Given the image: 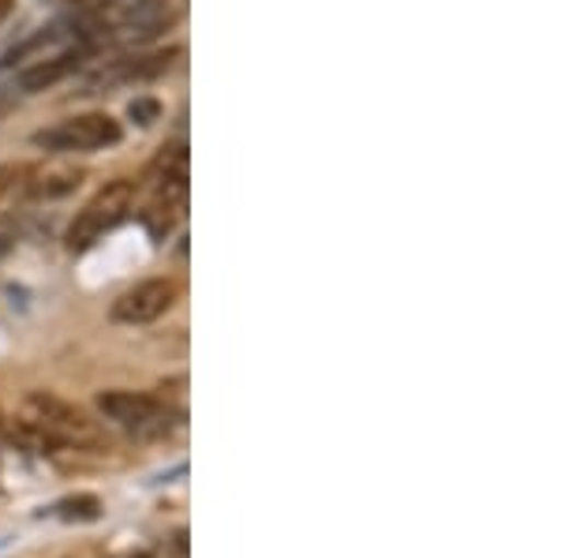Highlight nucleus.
Returning <instances> with one entry per match:
<instances>
[{
	"mask_svg": "<svg viewBox=\"0 0 561 558\" xmlns=\"http://www.w3.org/2000/svg\"><path fill=\"white\" fill-rule=\"evenodd\" d=\"M135 210V180H108L102 192H94L87 200L83 210L71 218L65 244L68 251H87L94 248L105 232H113L128 214Z\"/></svg>",
	"mask_w": 561,
	"mask_h": 558,
	"instance_id": "nucleus-1",
	"label": "nucleus"
},
{
	"mask_svg": "<svg viewBox=\"0 0 561 558\" xmlns=\"http://www.w3.org/2000/svg\"><path fill=\"white\" fill-rule=\"evenodd\" d=\"M23 428L42 443H98V428L83 409L60 401L57 394H31L23 405Z\"/></svg>",
	"mask_w": 561,
	"mask_h": 558,
	"instance_id": "nucleus-2",
	"label": "nucleus"
},
{
	"mask_svg": "<svg viewBox=\"0 0 561 558\" xmlns=\"http://www.w3.org/2000/svg\"><path fill=\"white\" fill-rule=\"evenodd\" d=\"M121 139V121H113L108 113H79L53 124V128L34 132V147L49 150V155H90V150L116 147Z\"/></svg>",
	"mask_w": 561,
	"mask_h": 558,
	"instance_id": "nucleus-3",
	"label": "nucleus"
},
{
	"mask_svg": "<svg viewBox=\"0 0 561 558\" xmlns=\"http://www.w3.org/2000/svg\"><path fill=\"white\" fill-rule=\"evenodd\" d=\"M184 8H187V0H131V4L116 8L113 23H108L113 34H105V38L147 45L158 38V34H165L169 26H176Z\"/></svg>",
	"mask_w": 561,
	"mask_h": 558,
	"instance_id": "nucleus-4",
	"label": "nucleus"
},
{
	"mask_svg": "<svg viewBox=\"0 0 561 558\" xmlns=\"http://www.w3.org/2000/svg\"><path fill=\"white\" fill-rule=\"evenodd\" d=\"M176 296L180 289L173 277H147V282L131 285L128 293L116 296L108 315H113V322H124V327H147V322L161 319V315L173 308Z\"/></svg>",
	"mask_w": 561,
	"mask_h": 558,
	"instance_id": "nucleus-5",
	"label": "nucleus"
},
{
	"mask_svg": "<svg viewBox=\"0 0 561 558\" xmlns=\"http://www.w3.org/2000/svg\"><path fill=\"white\" fill-rule=\"evenodd\" d=\"M94 49H98L94 42H76L60 53H49V57H42V60H31V65L15 68V87L12 90L15 94H42V90H53L57 83H65V79L76 76V71L90 60V53Z\"/></svg>",
	"mask_w": 561,
	"mask_h": 558,
	"instance_id": "nucleus-6",
	"label": "nucleus"
},
{
	"mask_svg": "<svg viewBox=\"0 0 561 558\" xmlns=\"http://www.w3.org/2000/svg\"><path fill=\"white\" fill-rule=\"evenodd\" d=\"M180 49H161V53H139V57H124V60H108V68H102L98 76H90L79 94H98L105 87H121V83H142V79H158L176 65Z\"/></svg>",
	"mask_w": 561,
	"mask_h": 558,
	"instance_id": "nucleus-7",
	"label": "nucleus"
},
{
	"mask_svg": "<svg viewBox=\"0 0 561 558\" xmlns=\"http://www.w3.org/2000/svg\"><path fill=\"white\" fill-rule=\"evenodd\" d=\"M98 409H102L105 420H113V424H121V428H131V431H147V428L161 431L165 428L161 420H169L158 398L135 394V390H105L102 398H98Z\"/></svg>",
	"mask_w": 561,
	"mask_h": 558,
	"instance_id": "nucleus-8",
	"label": "nucleus"
},
{
	"mask_svg": "<svg viewBox=\"0 0 561 558\" xmlns=\"http://www.w3.org/2000/svg\"><path fill=\"white\" fill-rule=\"evenodd\" d=\"M79 169H65V166H57V169H42L38 180L31 184V192L34 195H65L71 192V187H79Z\"/></svg>",
	"mask_w": 561,
	"mask_h": 558,
	"instance_id": "nucleus-9",
	"label": "nucleus"
},
{
	"mask_svg": "<svg viewBox=\"0 0 561 558\" xmlns=\"http://www.w3.org/2000/svg\"><path fill=\"white\" fill-rule=\"evenodd\" d=\"M98 510H102V502L94 499V494H79V499H65L57 506V514L65 521H94Z\"/></svg>",
	"mask_w": 561,
	"mask_h": 558,
	"instance_id": "nucleus-10",
	"label": "nucleus"
},
{
	"mask_svg": "<svg viewBox=\"0 0 561 558\" xmlns=\"http://www.w3.org/2000/svg\"><path fill=\"white\" fill-rule=\"evenodd\" d=\"M128 113H131V121H139V124H153V121H158V102H153V98H135Z\"/></svg>",
	"mask_w": 561,
	"mask_h": 558,
	"instance_id": "nucleus-11",
	"label": "nucleus"
},
{
	"mask_svg": "<svg viewBox=\"0 0 561 558\" xmlns=\"http://www.w3.org/2000/svg\"><path fill=\"white\" fill-rule=\"evenodd\" d=\"M15 176H20V166H0V200H4L8 187L15 184Z\"/></svg>",
	"mask_w": 561,
	"mask_h": 558,
	"instance_id": "nucleus-12",
	"label": "nucleus"
},
{
	"mask_svg": "<svg viewBox=\"0 0 561 558\" xmlns=\"http://www.w3.org/2000/svg\"><path fill=\"white\" fill-rule=\"evenodd\" d=\"M12 244H15V229H12V225L0 221V259H4L8 251H12Z\"/></svg>",
	"mask_w": 561,
	"mask_h": 558,
	"instance_id": "nucleus-13",
	"label": "nucleus"
},
{
	"mask_svg": "<svg viewBox=\"0 0 561 558\" xmlns=\"http://www.w3.org/2000/svg\"><path fill=\"white\" fill-rule=\"evenodd\" d=\"M15 110V90H0V121Z\"/></svg>",
	"mask_w": 561,
	"mask_h": 558,
	"instance_id": "nucleus-14",
	"label": "nucleus"
},
{
	"mask_svg": "<svg viewBox=\"0 0 561 558\" xmlns=\"http://www.w3.org/2000/svg\"><path fill=\"white\" fill-rule=\"evenodd\" d=\"M12 8H15V0H0V23H4L8 15H12Z\"/></svg>",
	"mask_w": 561,
	"mask_h": 558,
	"instance_id": "nucleus-15",
	"label": "nucleus"
},
{
	"mask_svg": "<svg viewBox=\"0 0 561 558\" xmlns=\"http://www.w3.org/2000/svg\"><path fill=\"white\" fill-rule=\"evenodd\" d=\"M135 558H150V555H135Z\"/></svg>",
	"mask_w": 561,
	"mask_h": 558,
	"instance_id": "nucleus-16",
	"label": "nucleus"
}]
</instances>
